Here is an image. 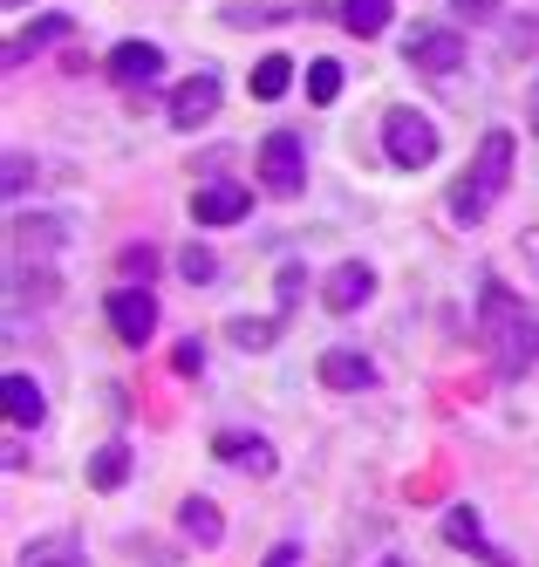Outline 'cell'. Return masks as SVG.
<instances>
[{
	"label": "cell",
	"instance_id": "cell-1",
	"mask_svg": "<svg viewBox=\"0 0 539 567\" xmlns=\"http://www.w3.org/2000/svg\"><path fill=\"white\" fill-rule=\"evenodd\" d=\"M478 308H485L478 336H485L491 349H499V370H506V377L532 370V362H539V315H526V308H519V301L506 295V280H485Z\"/></svg>",
	"mask_w": 539,
	"mask_h": 567
},
{
	"label": "cell",
	"instance_id": "cell-2",
	"mask_svg": "<svg viewBox=\"0 0 539 567\" xmlns=\"http://www.w3.org/2000/svg\"><path fill=\"white\" fill-rule=\"evenodd\" d=\"M506 185H512V131H485L471 178L450 185V226H478V219L491 213V198H499Z\"/></svg>",
	"mask_w": 539,
	"mask_h": 567
},
{
	"label": "cell",
	"instance_id": "cell-3",
	"mask_svg": "<svg viewBox=\"0 0 539 567\" xmlns=\"http://www.w3.org/2000/svg\"><path fill=\"white\" fill-rule=\"evenodd\" d=\"M260 185H267L273 198H301V185H308V151H301L294 131H273V137L260 144Z\"/></svg>",
	"mask_w": 539,
	"mask_h": 567
},
{
	"label": "cell",
	"instance_id": "cell-4",
	"mask_svg": "<svg viewBox=\"0 0 539 567\" xmlns=\"http://www.w3.org/2000/svg\"><path fill=\"white\" fill-rule=\"evenodd\" d=\"M383 144H390L396 165H410V172L437 157V131H431V116H417V110H390L383 116Z\"/></svg>",
	"mask_w": 539,
	"mask_h": 567
},
{
	"label": "cell",
	"instance_id": "cell-5",
	"mask_svg": "<svg viewBox=\"0 0 539 567\" xmlns=\"http://www.w3.org/2000/svg\"><path fill=\"white\" fill-rule=\"evenodd\" d=\"M110 329H116V342L144 349V342L157 336V295H151V288H116V295H110Z\"/></svg>",
	"mask_w": 539,
	"mask_h": 567
},
{
	"label": "cell",
	"instance_id": "cell-6",
	"mask_svg": "<svg viewBox=\"0 0 539 567\" xmlns=\"http://www.w3.org/2000/svg\"><path fill=\"white\" fill-rule=\"evenodd\" d=\"M369 295H376V267H369V260H342L335 274L321 280V308L328 315H355Z\"/></svg>",
	"mask_w": 539,
	"mask_h": 567
},
{
	"label": "cell",
	"instance_id": "cell-7",
	"mask_svg": "<svg viewBox=\"0 0 539 567\" xmlns=\"http://www.w3.org/2000/svg\"><path fill=\"white\" fill-rule=\"evenodd\" d=\"M213 116H219V75L198 69L191 83L172 90V124H178V131H198V124H213Z\"/></svg>",
	"mask_w": 539,
	"mask_h": 567
},
{
	"label": "cell",
	"instance_id": "cell-8",
	"mask_svg": "<svg viewBox=\"0 0 539 567\" xmlns=\"http://www.w3.org/2000/svg\"><path fill=\"white\" fill-rule=\"evenodd\" d=\"M403 55L417 62L424 75H450V69L465 62V42H458V34H450V28H410V42H403Z\"/></svg>",
	"mask_w": 539,
	"mask_h": 567
},
{
	"label": "cell",
	"instance_id": "cell-9",
	"mask_svg": "<svg viewBox=\"0 0 539 567\" xmlns=\"http://www.w3.org/2000/svg\"><path fill=\"white\" fill-rule=\"evenodd\" d=\"M246 213H253V192H246V185H205V192H191V219L198 226H239Z\"/></svg>",
	"mask_w": 539,
	"mask_h": 567
},
{
	"label": "cell",
	"instance_id": "cell-10",
	"mask_svg": "<svg viewBox=\"0 0 539 567\" xmlns=\"http://www.w3.org/2000/svg\"><path fill=\"white\" fill-rule=\"evenodd\" d=\"M110 75H116V83H157V75H164V49L157 42H144V34H131V42H116L110 49Z\"/></svg>",
	"mask_w": 539,
	"mask_h": 567
},
{
	"label": "cell",
	"instance_id": "cell-11",
	"mask_svg": "<svg viewBox=\"0 0 539 567\" xmlns=\"http://www.w3.org/2000/svg\"><path fill=\"white\" fill-rule=\"evenodd\" d=\"M314 377H321L328 390H369V383H376V362H369L362 349H328Z\"/></svg>",
	"mask_w": 539,
	"mask_h": 567
},
{
	"label": "cell",
	"instance_id": "cell-12",
	"mask_svg": "<svg viewBox=\"0 0 539 567\" xmlns=\"http://www.w3.org/2000/svg\"><path fill=\"white\" fill-rule=\"evenodd\" d=\"M41 417H49V396H41V383L28 370H8V424L14 431H34Z\"/></svg>",
	"mask_w": 539,
	"mask_h": 567
},
{
	"label": "cell",
	"instance_id": "cell-13",
	"mask_svg": "<svg viewBox=\"0 0 539 567\" xmlns=\"http://www.w3.org/2000/svg\"><path fill=\"white\" fill-rule=\"evenodd\" d=\"M69 34H75V21H69V14H41L28 34H14V42H8V69H21L34 49H49V42H69Z\"/></svg>",
	"mask_w": 539,
	"mask_h": 567
},
{
	"label": "cell",
	"instance_id": "cell-14",
	"mask_svg": "<svg viewBox=\"0 0 539 567\" xmlns=\"http://www.w3.org/2000/svg\"><path fill=\"white\" fill-rule=\"evenodd\" d=\"M213 452H219L226 465H246V472H273V452H267L260 437H246V431H219Z\"/></svg>",
	"mask_w": 539,
	"mask_h": 567
},
{
	"label": "cell",
	"instance_id": "cell-15",
	"mask_svg": "<svg viewBox=\"0 0 539 567\" xmlns=\"http://www.w3.org/2000/svg\"><path fill=\"white\" fill-rule=\"evenodd\" d=\"M123 478H131V444H123V437H110L103 452L90 458V493H116Z\"/></svg>",
	"mask_w": 539,
	"mask_h": 567
},
{
	"label": "cell",
	"instance_id": "cell-16",
	"mask_svg": "<svg viewBox=\"0 0 539 567\" xmlns=\"http://www.w3.org/2000/svg\"><path fill=\"white\" fill-rule=\"evenodd\" d=\"M178 526H185L198 547H219V540H226V513H219L213 499H185V506H178Z\"/></svg>",
	"mask_w": 539,
	"mask_h": 567
},
{
	"label": "cell",
	"instance_id": "cell-17",
	"mask_svg": "<svg viewBox=\"0 0 539 567\" xmlns=\"http://www.w3.org/2000/svg\"><path fill=\"white\" fill-rule=\"evenodd\" d=\"M444 540H450V547H471V554H485L491 567H512L506 554H491V547H485V534H478V513H471V506H450V513H444Z\"/></svg>",
	"mask_w": 539,
	"mask_h": 567
},
{
	"label": "cell",
	"instance_id": "cell-18",
	"mask_svg": "<svg viewBox=\"0 0 539 567\" xmlns=\"http://www.w3.org/2000/svg\"><path fill=\"white\" fill-rule=\"evenodd\" d=\"M396 14V0H342V28L349 34H383Z\"/></svg>",
	"mask_w": 539,
	"mask_h": 567
},
{
	"label": "cell",
	"instance_id": "cell-19",
	"mask_svg": "<svg viewBox=\"0 0 539 567\" xmlns=\"http://www.w3.org/2000/svg\"><path fill=\"white\" fill-rule=\"evenodd\" d=\"M287 83H294V62H287V55H267V62L253 69V96H260V103H280Z\"/></svg>",
	"mask_w": 539,
	"mask_h": 567
},
{
	"label": "cell",
	"instance_id": "cell-20",
	"mask_svg": "<svg viewBox=\"0 0 539 567\" xmlns=\"http://www.w3.org/2000/svg\"><path fill=\"white\" fill-rule=\"evenodd\" d=\"M308 96L314 103H335L342 96V62H308Z\"/></svg>",
	"mask_w": 539,
	"mask_h": 567
},
{
	"label": "cell",
	"instance_id": "cell-21",
	"mask_svg": "<svg viewBox=\"0 0 539 567\" xmlns=\"http://www.w3.org/2000/svg\"><path fill=\"white\" fill-rule=\"evenodd\" d=\"M178 267H185V280H191V288H205V280H219V260L205 254V247H185V254H178Z\"/></svg>",
	"mask_w": 539,
	"mask_h": 567
},
{
	"label": "cell",
	"instance_id": "cell-22",
	"mask_svg": "<svg viewBox=\"0 0 539 567\" xmlns=\"http://www.w3.org/2000/svg\"><path fill=\"white\" fill-rule=\"evenodd\" d=\"M273 336H280V321H232L239 349H273Z\"/></svg>",
	"mask_w": 539,
	"mask_h": 567
},
{
	"label": "cell",
	"instance_id": "cell-23",
	"mask_svg": "<svg viewBox=\"0 0 539 567\" xmlns=\"http://www.w3.org/2000/svg\"><path fill=\"white\" fill-rule=\"evenodd\" d=\"M123 274H131V288H151V267H157V254L151 247H123V260H116Z\"/></svg>",
	"mask_w": 539,
	"mask_h": 567
},
{
	"label": "cell",
	"instance_id": "cell-24",
	"mask_svg": "<svg viewBox=\"0 0 539 567\" xmlns=\"http://www.w3.org/2000/svg\"><path fill=\"white\" fill-rule=\"evenodd\" d=\"M28 567H82V554H75V547H62V540H41V547L28 554Z\"/></svg>",
	"mask_w": 539,
	"mask_h": 567
},
{
	"label": "cell",
	"instance_id": "cell-25",
	"mask_svg": "<svg viewBox=\"0 0 539 567\" xmlns=\"http://www.w3.org/2000/svg\"><path fill=\"white\" fill-rule=\"evenodd\" d=\"M172 362H178V377H198V370H205V349H198V342H178Z\"/></svg>",
	"mask_w": 539,
	"mask_h": 567
},
{
	"label": "cell",
	"instance_id": "cell-26",
	"mask_svg": "<svg viewBox=\"0 0 539 567\" xmlns=\"http://www.w3.org/2000/svg\"><path fill=\"white\" fill-rule=\"evenodd\" d=\"M450 8H458V21H491V14H499V0H450Z\"/></svg>",
	"mask_w": 539,
	"mask_h": 567
},
{
	"label": "cell",
	"instance_id": "cell-27",
	"mask_svg": "<svg viewBox=\"0 0 539 567\" xmlns=\"http://www.w3.org/2000/svg\"><path fill=\"white\" fill-rule=\"evenodd\" d=\"M28 185V157L21 151H8V192H21Z\"/></svg>",
	"mask_w": 539,
	"mask_h": 567
},
{
	"label": "cell",
	"instance_id": "cell-28",
	"mask_svg": "<svg viewBox=\"0 0 539 567\" xmlns=\"http://www.w3.org/2000/svg\"><path fill=\"white\" fill-rule=\"evenodd\" d=\"M294 560H301V547H294V540H280V547L267 554V567H294Z\"/></svg>",
	"mask_w": 539,
	"mask_h": 567
},
{
	"label": "cell",
	"instance_id": "cell-29",
	"mask_svg": "<svg viewBox=\"0 0 539 567\" xmlns=\"http://www.w3.org/2000/svg\"><path fill=\"white\" fill-rule=\"evenodd\" d=\"M532 131H539V83H532Z\"/></svg>",
	"mask_w": 539,
	"mask_h": 567
},
{
	"label": "cell",
	"instance_id": "cell-30",
	"mask_svg": "<svg viewBox=\"0 0 539 567\" xmlns=\"http://www.w3.org/2000/svg\"><path fill=\"white\" fill-rule=\"evenodd\" d=\"M8 8H28V0H8Z\"/></svg>",
	"mask_w": 539,
	"mask_h": 567
},
{
	"label": "cell",
	"instance_id": "cell-31",
	"mask_svg": "<svg viewBox=\"0 0 539 567\" xmlns=\"http://www.w3.org/2000/svg\"><path fill=\"white\" fill-rule=\"evenodd\" d=\"M383 567H403V560H383Z\"/></svg>",
	"mask_w": 539,
	"mask_h": 567
}]
</instances>
